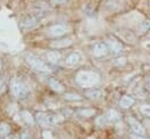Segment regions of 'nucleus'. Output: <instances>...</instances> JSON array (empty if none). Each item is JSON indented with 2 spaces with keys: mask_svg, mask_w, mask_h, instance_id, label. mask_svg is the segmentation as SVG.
<instances>
[{
  "mask_svg": "<svg viewBox=\"0 0 150 139\" xmlns=\"http://www.w3.org/2000/svg\"><path fill=\"white\" fill-rule=\"evenodd\" d=\"M141 112H142V114H144L145 117L150 118V105H142V106H141Z\"/></svg>",
  "mask_w": 150,
  "mask_h": 139,
  "instance_id": "nucleus-22",
  "label": "nucleus"
},
{
  "mask_svg": "<svg viewBox=\"0 0 150 139\" xmlns=\"http://www.w3.org/2000/svg\"><path fill=\"white\" fill-rule=\"evenodd\" d=\"M150 28V21H148V20H144L143 22H141V25H139V27H138V32L139 33H144L146 29H149Z\"/></svg>",
  "mask_w": 150,
  "mask_h": 139,
  "instance_id": "nucleus-20",
  "label": "nucleus"
},
{
  "mask_svg": "<svg viewBox=\"0 0 150 139\" xmlns=\"http://www.w3.org/2000/svg\"><path fill=\"white\" fill-rule=\"evenodd\" d=\"M36 24H38L36 16L30 15V16L26 18V19L22 21V27H23V28H32V27H34Z\"/></svg>",
  "mask_w": 150,
  "mask_h": 139,
  "instance_id": "nucleus-13",
  "label": "nucleus"
},
{
  "mask_svg": "<svg viewBox=\"0 0 150 139\" xmlns=\"http://www.w3.org/2000/svg\"><path fill=\"white\" fill-rule=\"evenodd\" d=\"M9 88H11L12 94L18 99H26L30 93L28 86L20 78L12 79L9 82Z\"/></svg>",
  "mask_w": 150,
  "mask_h": 139,
  "instance_id": "nucleus-2",
  "label": "nucleus"
},
{
  "mask_svg": "<svg viewBox=\"0 0 150 139\" xmlns=\"http://www.w3.org/2000/svg\"><path fill=\"white\" fill-rule=\"evenodd\" d=\"M105 118H107V120H109V121H111V123H116V121H118V120L121 119V115H120V113H118L117 111H115V110H109V111L107 112V114H105Z\"/></svg>",
  "mask_w": 150,
  "mask_h": 139,
  "instance_id": "nucleus-14",
  "label": "nucleus"
},
{
  "mask_svg": "<svg viewBox=\"0 0 150 139\" xmlns=\"http://www.w3.org/2000/svg\"><path fill=\"white\" fill-rule=\"evenodd\" d=\"M108 51H109V48H108L107 44H104V42H96L94 45V47H93V54L96 58L105 57L108 54Z\"/></svg>",
  "mask_w": 150,
  "mask_h": 139,
  "instance_id": "nucleus-6",
  "label": "nucleus"
},
{
  "mask_svg": "<svg viewBox=\"0 0 150 139\" xmlns=\"http://www.w3.org/2000/svg\"><path fill=\"white\" fill-rule=\"evenodd\" d=\"M67 0H52V2L53 4H55V5H61V4H64Z\"/></svg>",
  "mask_w": 150,
  "mask_h": 139,
  "instance_id": "nucleus-26",
  "label": "nucleus"
},
{
  "mask_svg": "<svg viewBox=\"0 0 150 139\" xmlns=\"http://www.w3.org/2000/svg\"><path fill=\"white\" fill-rule=\"evenodd\" d=\"M76 82L83 87V88H90L94 87L95 85H97L100 82V75L95 72H90V71H82L79 72L75 77Z\"/></svg>",
  "mask_w": 150,
  "mask_h": 139,
  "instance_id": "nucleus-1",
  "label": "nucleus"
},
{
  "mask_svg": "<svg viewBox=\"0 0 150 139\" xmlns=\"http://www.w3.org/2000/svg\"><path fill=\"white\" fill-rule=\"evenodd\" d=\"M46 58H47V60H48L49 62L56 64V62L60 60L61 54H60L59 52H56V51H50V52H48V53L46 54Z\"/></svg>",
  "mask_w": 150,
  "mask_h": 139,
  "instance_id": "nucleus-15",
  "label": "nucleus"
},
{
  "mask_svg": "<svg viewBox=\"0 0 150 139\" xmlns=\"http://www.w3.org/2000/svg\"><path fill=\"white\" fill-rule=\"evenodd\" d=\"M146 87H148V88L150 90V77H149V78L146 79Z\"/></svg>",
  "mask_w": 150,
  "mask_h": 139,
  "instance_id": "nucleus-29",
  "label": "nucleus"
},
{
  "mask_svg": "<svg viewBox=\"0 0 150 139\" xmlns=\"http://www.w3.org/2000/svg\"><path fill=\"white\" fill-rule=\"evenodd\" d=\"M79 114L82 115V117H91V115L95 114V110H93V108H83V110L79 111Z\"/></svg>",
  "mask_w": 150,
  "mask_h": 139,
  "instance_id": "nucleus-17",
  "label": "nucleus"
},
{
  "mask_svg": "<svg viewBox=\"0 0 150 139\" xmlns=\"http://www.w3.org/2000/svg\"><path fill=\"white\" fill-rule=\"evenodd\" d=\"M131 139H146V138H144L142 135H131Z\"/></svg>",
  "mask_w": 150,
  "mask_h": 139,
  "instance_id": "nucleus-28",
  "label": "nucleus"
},
{
  "mask_svg": "<svg viewBox=\"0 0 150 139\" xmlns=\"http://www.w3.org/2000/svg\"><path fill=\"white\" fill-rule=\"evenodd\" d=\"M9 133V126L6 123L0 124V135H7Z\"/></svg>",
  "mask_w": 150,
  "mask_h": 139,
  "instance_id": "nucleus-21",
  "label": "nucleus"
},
{
  "mask_svg": "<svg viewBox=\"0 0 150 139\" xmlns=\"http://www.w3.org/2000/svg\"><path fill=\"white\" fill-rule=\"evenodd\" d=\"M26 61L33 70H35L38 72H45V73L50 72V67L46 62H43L41 59H39L38 57H35L33 54H27L26 55Z\"/></svg>",
  "mask_w": 150,
  "mask_h": 139,
  "instance_id": "nucleus-4",
  "label": "nucleus"
},
{
  "mask_svg": "<svg viewBox=\"0 0 150 139\" xmlns=\"http://www.w3.org/2000/svg\"><path fill=\"white\" fill-rule=\"evenodd\" d=\"M43 139H54L53 133L49 132V131H45V132H43Z\"/></svg>",
  "mask_w": 150,
  "mask_h": 139,
  "instance_id": "nucleus-24",
  "label": "nucleus"
},
{
  "mask_svg": "<svg viewBox=\"0 0 150 139\" xmlns=\"http://www.w3.org/2000/svg\"><path fill=\"white\" fill-rule=\"evenodd\" d=\"M81 55L79 54V53H71V54H69L68 57H67V59H66V65L67 66H69V67H74V66H77L80 62H81Z\"/></svg>",
  "mask_w": 150,
  "mask_h": 139,
  "instance_id": "nucleus-9",
  "label": "nucleus"
},
{
  "mask_svg": "<svg viewBox=\"0 0 150 139\" xmlns=\"http://www.w3.org/2000/svg\"><path fill=\"white\" fill-rule=\"evenodd\" d=\"M20 139H30V137L28 135V133H26V132H25V133H22V134H21Z\"/></svg>",
  "mask_w": 150,
  "mask_h": 139,
  "instance_id": "nucleus-27",
  "label": "nucleus"
},
{
  "mask_svg": "<svg viewBox=\"0 0 150 139\" xmlns=\"http://www.w3.org/2000/svg\"><path fill=\"white\" fill-rule=\"evenodd\" d=\"M73 44L71 39H59V40H55L50 44V47L53 48H63V47H67V46H70Z\"/></svg>",
  "mask_w": 150,
  "mask_h": 139,
  "instance_id": "nucleus-10",
  "label": "nucleus"
},
{
  "mask_svg": "<svg viewBox=\"0 0 150 139\" xmlns=\"http://www.w3.org/2000/svg\"><path fill=\"white\" fill-rule=\"evenodd\" d=\"M21 117L26 121V124H28V125H33L34 124V118L28 111H22L21 112Z\"/></svg>",
  "mask_w": 150,
  "mask_h": 139,
  "instance_id": "nucleus-16",
  "label": "nucleus"
},
{
  "mask_svg": "<svg viewBox=\"0 0 150 139\" xmlns=\"http://www.w3.org/2000/svg\"><path fill=\"white\" fill-rule=\"evenodd\" d=\"M134 102H135V99L132 97H130V95H123L121 98V100H120V106L122 108H129L131 105H134Z\"/></svg>",
  "mask_w": 150,
  "mask_h": 139,
  "instance_id": "nucleus-12",
  "label": "nucleus"
},
{
  "mask_svg": "<svg viewBox=\"0 0 150 139\" xmlns=\"http://www.w3.org/2000/svg\"><path fill=\"white\" fill-rule=\"evenodd\" d=\"M5 88H6V86H5V81L2 80V81H0V94H1V93H4Z\"/></svg>",
  "mask_w": 150,
  "mask_h": 139,
  "instance_id": "nucleus-25",
  "label": "nucleus"
},
{
  "mask_svg": "<svg viewBox=\"0 0 150 139\" xmlns=\"http://www.w3.org/2000/svg\"><path fill=\"white\" fill-rule=\"evenodd\" d=\"M68 29H69V27L67 25H63V24L53 25L47 29V35L50 38H59V37L64 35L68 32Z\"/></svg>",
  "mask_w": 150,
  "mask_h": 139,
  "instance_id": "nucleus-5",
  "label": "nucleus"
},
{
  "mask_svg": "<svg viewBox=\"0 0 150 139\" xmlns=\"http://www.w3.org/2000/svg\"><path fill=\"white\" fill-rule=\"evenodd\" d=\"M0 71H1V61H0Z\"/></svg>",
  "mask_w": 150,
  "mask_h": 139,
  "instance_id": "nucleus-30",
  "label": "nucleus"
},
{
  "mask_svg": "<svg viewBox=\"0 0 150 139\" xmlns=\"http://www.w3.org/2000/svg\"><path fill=\"white\" fill-rule=\"evenodd\" d=\"M128 123H129V125H130V128H131L135 133H137V134H139V135H143V134L145 133V130H144L143 125H142L138 120H136L135 118L129 117V118H128Z\"/></svg>",
  "mask_w": 150,
  "mask_h": 139,
  "instance_id": "nucleus-7",
  "label": "nucleus"
},
{
  "mask_svg": "<svg viewBox=\"0 0 150 139\" xmlns=\"http://www.w3.org/2000/svg\"><path fill=\"white\" fill-rule=\"evenodd\" d=\"M105 121H107L105 115H101V117H98V118L96 119V124L100 125V126H103V125L105 124Z\"/></svg>",
  "mask_w": 150,
  "mask_h": 139,
  "instance_id": "nucleus-23",
  "label": "nucleus"
},
{
  "mask_svg": "<svg viewBox=\"0 0 150 139\" xmlns=\"http://www.w3.org/2000/svg\"><path fill=\"white\" fill-rule=\"evenodd\" d=\"M107 46H108L109 51H110L114 55H118V54L122 53V51H123L122 44H121L120 41H117V40H108Z\"/></svg>",
  "mask_w": 150,
  "mask_h": 139,
  "instance_id": "nucleus-8",
  "label": "nucleus"
},
{
  "mask_svg": "<svg viewBox=\"0 0 150 139\" xmlns=\"http://www.w3.org/2000/svg\"><path fill=\"white\" fill-rule=\"evenodd\" d=\"M48 85H49L50 88H53V91H55L57 93H62L64 91L63 85L61 82H59L56 79H54V78H49L48 79Z\"/></svg>",
  "mask_w": 150,
  "mask_h": 139,
  "instance_id": "nucleus-11",
  "label": "nucleus"
},
{
  "mask_svg": "<svg viewBox=\"0 0 150 139\" xmlns=\"http://www.w3.org/2000/svg\"><path fill=\"white\" fill-rule=\"evenodd\" d=\"M102 92L101 91H98V90H94V91H89V92H87L86 93V95L88 97V98H93V99H95V98H101L102 97Z\"/></svg>",
  "mask_w": 150,
  "mask_h": 139,
  "instance_id": "nucleus-18",
  "label": "nucleus"
},
{
  "mask_svg": "<svg viewBox=\"0 0 150 139\" xmlns=\"http://www.w3.org/2000/svg\"><path fill=\"white\" fill-rule=\"evenodd\" d=\"M63 98L66 100H71V101H77V100H81L82 99L79 94H75V93H66Z\"/></svg>",
  "mask_w": 150,
  "mask_h": 139,
  "instance_id": "nucleus-19",
  "label": "nucleus"
},
{
  "mask_svg": "<svg viewBox=\"0 0 150 139\" xmlns=\"http://www.w3.org/2000/svg\"><path fill=\"white\" fill-rule=\"evenodd\" d=\"M36 120L41 126L48 127V126L62 123L63 121V117L61 114H47V113L40 112V113L36 114Z\"/></svg>",
  "mask_w": 150,
  "mask_h": 139,
  "instance_id": "nucleus-3",
  "label": "nucleus"
}]
</instances>
